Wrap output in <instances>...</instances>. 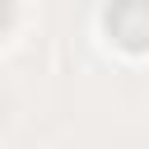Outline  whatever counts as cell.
Returning <instances> with one entry per match:
<instances>
[{"label": "cell", "instance_id": "6da1fadb", "mask_svg": "<svg viewBox=\"0 0 149 149\" xmlns=\"http://www.w3.org/2000/svg\"><path fill=\"white\" fill-rule=\"evenodd\" d=\"M116 9H121V23H112L116 28V37L135 51L140 42H144V23H140V14H144V5L140 0H116Z\"/></svg>", "mask_w": 149, "mask_h": 149}]
</instances>
